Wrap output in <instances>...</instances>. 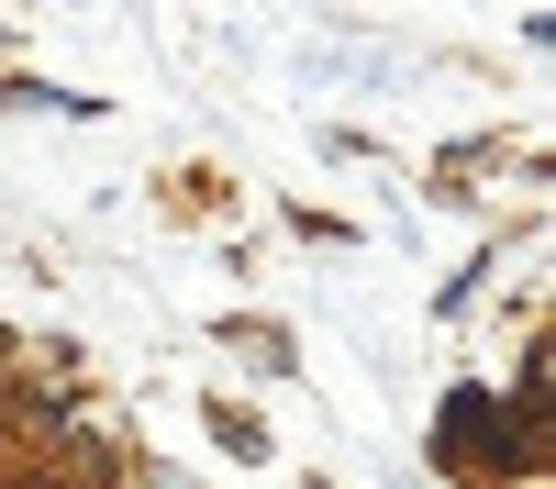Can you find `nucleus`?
I'll list each match as a JSON object with an SVG mask.
<instances>
[{
  "label": "nucleus",
  "mask_w": 556,
  "mask_h": 489,
  "mask_svg": "<svg viewBox=\"0 0 556 489\" xmlns=\"http://www.w3.org/2000/svg\"><path fill=\"white\" fill-rule=\"evenodd\" d=\"M212 434H223V456H267V423H245L235 400H223V412H212Z\"/></svg>",
  "instance_id": "nucleus-1"
}]
</instances>
